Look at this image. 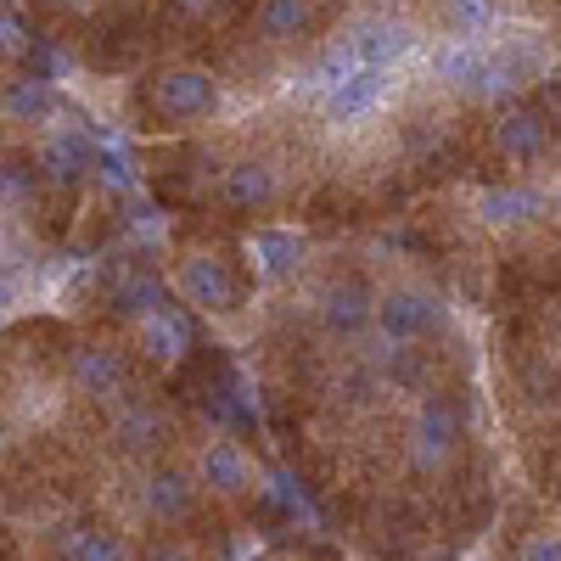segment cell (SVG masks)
I'll return each mask as SVG.
<instances>
[{"instance_id": "obj_1", "label": "cell", "mask_w": 561, "mask_h": 561, "mask_svg": "<svg viewBox=\"0 0 561 561\" xmlns=\"http://www.w3.org/2000/svg\"><path fill=\"white\" fill-rule=\"evenodd\" d=\"M140 102L158 124H203L219 113V79L192 62H169L140 84Z\"/></svg>"}, {"instance_id": "obj_2", "label": "cell", "mask_w": 561, "mask_h": 561, "mask_svg": "<svg viewBox=\"0 0 561 561\" xmlns=\"http://www.w3.org/2000/svg\"><path fill=\"white\" fill-rule=\"evenodd\" d=\"M174 287H180L185 304L203 309V314H230V309L248 304L242 270L230 264V259H219V253H185L174 264Z\"/></svg>"}, {"instance_id": "obj_3", "label": "cell", "mask_w": 561, "mask_h": 561, "mask_svg": "<svg viewBox=\"0 0 561 561\" xmlns=\"http://www.w3.org/2000/svg\"><path fill=\"white\" fill-rule=\"evenodd\" d=\"M28 158H34V174H39V192L73 197L79 185L90 180V163H96V135H84V129H45Z\"/></svg>"}, {"instance_id": "obj_4", "label": "cell", "mask_w": 561, "mask_h": 561, "mask_svg": "<svg viewBox=\"0 0 561 561\" xmlns=\"http://www.w3.org/2000/svg\"><path fill=\"white\" fill-rule=\"evenodd\" d=\"M174 444V415L152 399H124L113 415V449L129 460H158Z\"/></svg>"}, {"instance_id": "obj_5", "label": "cell", "mask_w": 561, "mask_h": 561, "mask_svg": "<svg viewBox=\"0 0 561 561\" xmlns=\"http://www.w3.org/2000/svg\"><path fill=\"white\" fill-rule=\"evenodd\" d=\"M460 449V410L449 399H427L415 410V427H410V466L415 472H444Z\"/></svg>"}, {"instance_id": "obj_6", "label": "cell", "mask_w": 561, "mask_h": 561, "mask_svg": "<svg viewBox=\"0 0 561 561\" xmlns=\"http://www.w3.org/2000/svg\"><path fill=\"white\" fill-rule=\"evenodd\" d=\"M68 382H73L79 399H90V404H118L124 388H129V365H124L118 348L79 343V348H68Z\"/></svg>"}, {"instance_id": "obj_7", "label": "cell", "mask_w": 561, "mask_h": 561, "mask_svg": "<svg viewBox=\"0 0 561 561\" xmlns=\"http://www.w3.org/2000/svg\"><path fill=\"white\" fill-rule=\"evenodd\" d=\"M192 348H197L192 314L174 309L169 298H163L152 314L135 320V354H140V359H152V365H180V359H192Z\"/></svg>"}, {"instance_id": "obj_8", "label": "cell", "mask_w": 561, "mask_h": 561, "mask_svg": "<svg viewBox=\"0 0 561 561\" xmlns=\"http://www.w3.org/2000/svg\"><path fill=\"white\" fill-rule=\"evenodd\" d=\"M197 500H203L197 478L185 472V466H169V460H158L152 472H147V483H140V505H147V517L163 523V528L192 523L197 517Z\"/></svg>"}, {"instance_id": "obj_9", "label": "cell", "mask_w": 561, "mask_h": 561, "mask_svg": "<svg viewBox=\"0 0 561 561\" xmlns=\"http://www.w3.org/2000/svg\"><path fill=\"white\" fill-rule=\"evenodd\" d=\"M370 325H377L388 343H415V337H427L433 325H438V298L421 293V287H393V293L377 298Z\"/></svg>"}, {"instance_id": "obj_10", "label": "cell", "mask_w": 561, "mask_h": 561, "mask_svg": "<svg viewBox=\"0 0 561 561\" xmlns=\"http://www.w3.org/2000/svg\"><path fill=\"white\" fill-rule=\"evenodd\" d=\"M197 483H203L208 494H219V500H242V494H253V483H259V466H253V455H248L237 438H214V444H203V455H197Z\"/></svg>"}, {"instance_id": "obj_11", "label": "cell", "mask_w": 561, "mask_h": 561, "mask_svg": "<svg viewBox=\"0 0 561 561\" xmlns=\"http://www.w3.org/2000/svg\"><path fill=\"white\" fill-rule=\"evenodd\" d=\"M550 140H556L550 118H545L539 107H528V102H511V107L494 118V147H500L511 163H539V158L550 152Z\"/></svg>"}, {"instance_id": "obj_12", "label": "cell", "mask_w": 561, "mask_h": 561, "mask_svg": "<svg viewBox=\"0 0 561 561\" xmlns=\"http://www.w3.org/2000/svg\"><path fill=\"white\" fill-rule=\"evenodd\" d=\"M219 192H225V203L237 208V214L259 219V214H270V208L280 203V174H275V163H264V158H242V163H230V169L219 174Z\"/></svg>"}, {"instance_id": "obj_13", "label": "cell", "mask_w": 561, "mask_h": 561, "mask_svg": "<svg viewBox=\"0 0 561 561\" xmlns=\"http://www.w3.org/2000/svg\"><path fill=\"white\" fill-rule=\"evenodd\" d=\"M370 309H377V293L365 287V275H337L332 287L320 293V320H325V332H337V337H359L370 325Z\"/></svg>"}, {"instance_id": "obj_14", "label": "cell", "mask_w": 561, "mask_h": 561, "mask_svg": "<svg viewBox=\"0 0 561 561\" xmlns=\"http://www.w3.org/2000/svg\"><path fill=\"white\" fill-rule=\"evenodd\" d=\"M163 298H169L163 275H158L152 264H140V259H129L124 270H113V275H107V309H113L118 320H140V314H152Z\"/></svg>"}, {"instance_id": "obj_15", "label": "cell", "mask_w": 561, "mask_h": 561, "mask_svg": "<svg viewBox=\"0 0 561 561\" xmlns=\"http://www.w3.org/2000/svg\"><path fill=\"white\" fill-rule=\"evenodd\" d=\"M57 107H62L57 84H45L34 73H12L7 84H0V113H7L12 124H23V129H45L57 118Z\"/></svg>"}, {"instance_id": "obj_16", "label": "cell", "mask_w": 561, "mask_h": 561, "mask_svg": "<svg viewBox=\"0 0 561 561\" xmlns=\"http://www.w3.org/2000/svg\"><path fill=\"white\" fill-rule=\"evenodd\" d=\"M382 96H388V73H377V68H354L343 84L325 90V118L359 124V118H370V113L382 107Z\"/></svg>"}, {"instance_id": "obj_17", "label": "cell", "mask_w": 561, "mask_h": 561, "mask_svg": "<svg viewBox=\"0 0 561 561\" xmlns=\"http://www.w3.org/2000/svg\"><path fill=\"white\" fill-rule=\"evenodd\" d=\"M248 259H253L259 280H287L304 264V237L287 225H259L253 242H248Z\"/></svg>"}, {"instance_id": "obj_18", "label": "cell", "mask_w": 561, "mask_h": 561, "mask_svg": "<svg viewBox=\"0 0 561 561\" xmlns=\"http://www.w3.org/2000/svg\"><path fill=\"white\" fill-rule=\"evenodd\" d=\"M348 45H354V62H359V68L388 73L399 57H410V51H415V34H410L404 23H393V18H377V23H365V28H359V39H348Z\"/></svg>"}, {"instance_id": "obj_19", "label": "cell", "mask_w": 561, "mask_h": 561, "mask_svg": "<svg viewBox=\"0 0 561 561\" xmlns=\"http://www.w3.org/2000/svg\"><path fill=\"white\" fill-rule=\"evenodd\" d=\"M314 28V0H259L253 7V39L293 45Z\"/></svg>"}, {"instance_id": "obj_20", "label": "cell", "mask_w": 561, "mask_h": 561, "mask_svg": "<svg viewBox=\"0 0 561 561\" xmlns=\"http://www.w3.org/2000/svg\"><path fill=\"white\" fill-rule=\"evenodd\" d=\"M57 556H62V561H135L129 539H124L118 528H102V523L62 528V534H57Z\"/></svg>"}, {"instance_id": "obj_21", "label": "cell", "mask_w": 561, "mask_h": 561, "mask_svg": "<svg viewBox=\"0 0 561 561\" xmlns=\"http://www.w3.org/2000/svg\"><path fill=\"white\" fill-rule=\"evenodd\" d=\"M539 214H545V192H534V185H489L478 197L483 225H528Z\"/></svg>"}, {"instance_id": "obj_22", "label": "cell", "mask_w": 561, "mask_h": 561, "mask_svg": "<svg viewBox=\"0 0 561 561\" xmlns=\"http://www.w3.org/2000/svg\"><path fill=\"white\" fill-rule=\"evenodd\" d=\"M438 12H444V23L460 34V45H472V39L494 34V23H500L494 0H449V7H438Z\"/></svg>"}, {"instance_id": "obj_23", "label": "cell", "mask_w": 561, "mask_h": 561, "mask_svg": "<svg viewBox=\"0 0 561 561\" xmlns=\"http://www.w3.org/2000/svg\"><path fill=\"white\" fill-rule=\"evenodd\" d=\"M39 197L34 158H0V208H28Z\"/></svg>"}, {"instance_id": "obj_24", "label": "cell", "mask_w": 561, "mask_h": 561, "mask_svg": "<svg viewBox=\"0 0 561 561\" xmlns=\"http://www.w3.org/2000/svg\"><path fill=\"white\" fill-rule=\"evenodd\" d=\"M354 68H359V62H354V45L343 39V45H332V51H320V57H314L309 84H314V90H332V84H343Z\"/></svg>"}, {"instance_id": "obj_25", "label": "cell", "mask_w": 561, "mask_h": 561, "mask_svg": "<svg viewBox=\"0 0 561 561\" xmlns=\"http://www.w3.org/2000/svg\"><path fill=\"white\" fill-rule=\"evenodd\" d=\"M28 51H34V28L12 7H0V62H28Z\"/></svg>"}, {"instance_id": "obj_26", "label": "cell", "mask_w": 561, "mask_h": 561, "mask_svg": "<svg viewBox=\"0 0 561 561\" xmlns=\"http://www.w3.org/2000/svg\"><path fill=\"white\" fill-rule=\"evenodd\" d=\"M511 561H561V534H556V528L528 534V539L517 545V556H511Z\"/></svg>"}, {"instance_id": "obj_27", "label": "cell", "mask_w": 561, "mask_h": 561, "mask_svg": "<svg viewBox=\"0 0 561 561\" xmlns=\"http://www.w3.org/2000/svg\"><path fill=\"white\" fill-rule=\"evenodd\" d=\"M140 561H197V556L185 550L180 539H152L147 550H140Z\"/></svg>"}, {"instance_id": "obj_28", "label": "cell", "mask_w": 561, "mask_h": 561, "mask_svg": "<svg viewBox=\"0 0 561 561\" xmlns=\"http://www.w3.org/2000/svg\"><path fill=\"white\" fill-rule=\"evenodd\" d=\"M169 7H174L180 18H203V12L214 7V0H169Z\"/></svg>"}, {"instance_id": "obj_29", "label": "cell", "mask_w": 561, "mask_h": 561, "mask_svg": "<svg viewBox=\"0 0 561 561\" xmlns=\"http://www.w3.org/2000/svg\"><path fill=\"white\" fill-rule=\"evenodd\" d=\"M12 298H18V287H12V275H0V309H12Z\"/></svg>"}, {"instance_id": "obj_30", "label": "cell", "mask_w": 561, "mask_h": 561, "mask_svg": "<svg viewBox=\"0 0 561 561\" xmlns=\"http://www.w3.org/2000/svg\"><path fill=\"white\" fill-rule=\"evenodd\" d=\"M7 444H12V438H7V421H0V455H7Z\"/></svg>"}, {"instance_id": "obj_31", "label": "cell", "mask_w": 561, "mask_h": 561, "mask_svg": "<svg viewBox=\"0 0 561 561\" xmlns=\"http://www.w3.org/2000/svg\"><path fill=\"white\" fill-rule=\"evenodd\" d=\"M382 7H399V0H382Z\"/></svg>"}, {"instance_id": "obj_32", "label": "cell", "mask_w": 561, "mask_h": 561, "mask_svg": "<svg viewBox=\"0 0 561 561\" xmlns=\"http://www.w3.org/2000/svg\"><path fill=\"white\" fill-rule=\"evenodd\" d=\"M438 7H449V0H438Z\"/></svg>"}]
</instances>
